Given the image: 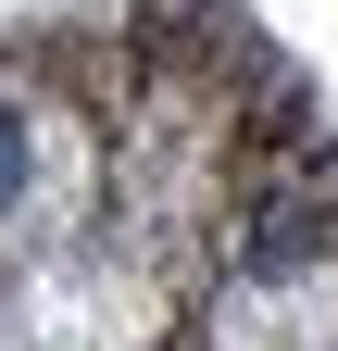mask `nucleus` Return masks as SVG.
<instances>
[{"label":"nucleus","mask_w":338,"mask_h":351,"mask_svg":"<svg viewBox=\"0 0 338 351\" xmlns=\"http://www.w3.org/2000/svg\"><path fill=\"white\" fill-rule=\"evenodd\" d=\"M13 189H25V125L0 113V201H13Z\"/></svg>","instance_id":"nucleus-1"}]
</instances>
